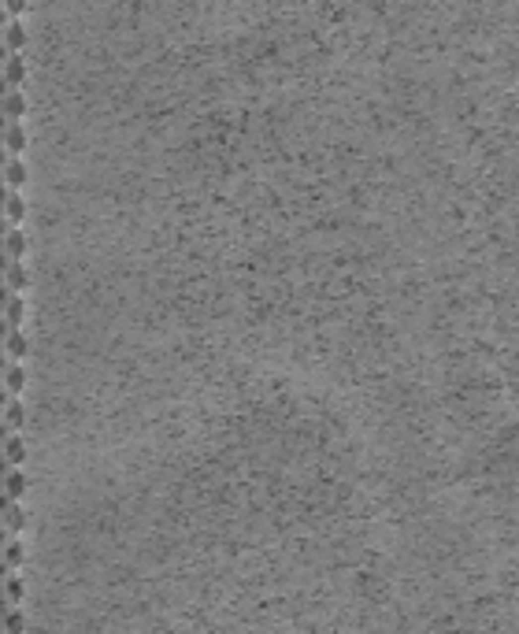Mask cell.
<instances>
[{"instance_id":"52a82bcc","label":"cell","mask_w":519,"mask_h":634,"mask_svg":"<svg viewBox=\"0 0 519 634\" xmlns=\"http://www.w3.org/2000/svg\"><path fill=\"white\" fill-rule=\"evenodd\" d=\"M7 445H11V464L19 467L22 460H26V456H22V442H19V438H11V442H7Z\"/></svg>"},{"instance_id":"9c48e42d","label":"cell","mask_w":519,"mask_h":634,"mask_svg":"<svg viewBox=\"0 0 519 634\" xmlns=\"http://www.w3.org/2000/svg\"><path fill=\"white\" fill-rule=\"evenodd\" d=\"M7 178H11L15 186H22V182H26V171H22V163H11V171H7Z\"/></svg>"},{"instance_id":"5b68a950","label":"cell","mask_w":519,"mask_h":634,"mask_svg":"<svg viewBox=\"0 0 519 634\" xmlns=\"http://www.w3.org/2000/svg\"><path fill=\"white\" fill-rule=\"evenodd\" d=\"M7 37H11V49H15V52H19L22 45H26V34H22V26H19V22H11V34H7Z\"/></svg>"},{"instance_id":"277c9868","label":"cell","mask_w":519,"mask_h":634,"mask_svg":"<svg viewBox=\"0 0 519 634\" xmlns=\"http://www.w3.org/2000/svg\"><path fill=\"white\" fill-rule=\"evenodd\" d=\"M7 112H11V115H22V112H26V100H22V93H11V97H7Z\"/></svg>"},{"instance_id":"8fae6325","label":"cell","mask_w":519,"mask_h":634,"mask_svg":"<svg viewBox=\"0 0 519 634\" xmlns=\"http://www.w3.org/2000/svg\"><path fill=\"white\" fill-rule=\"evenodd\" d=\"M26 349H30V345L19 338V334H15V338H11V352H15V356H26Z\"/></svg>"},{"instance_id":"3957f363","label":"cell","mask_w":519,"mask_h":634,"mask_svg":"<svg viewBox=\"0 0 519 634\" xmlns=\"http://www.w3.org/2000/svg\"><path fill=\"white\" fill-rule=\"evenodd\" d=\"M26 286H30V278H26V271H22V267H19V263H15V267H11V289H26Z\"/></svg>"},{"instance_id":"4fadbf2b","label":"cell","mask_w":519,"mask_h":634,"mask_svg":"<svg viewBox=\"0 0 519 634\" xmlns=\"http://www.w3.org/2000/svg\"><path fill=\"white\" fill-rule=\"evenodd\" d=\"M7 386H11V389H19V386H22V371H19V367H15V371L7 375Z\"/></svg>"},{"instance_id":"9a60e30c","label":"cell","mask_w":519,"mask_h":634,"mask_svg":"<svg viewBox=\"0 0 519 634\" xmlns=\"http://www.w3.org/2000/svg\"><path fill=\"white\" fill-rule=\"evenodd\" d=\"M11 423H15V427L22 423V408H19V404H11Z\"/></svg>"},{"instance_id":"30bf717a","label":"cell","mask_w":519,"mask_h":634,"mask_svg":"<svg viewBox=\"0 0 519 634\" xmlns=\"http://www.w3.org/2000/svg\"><path fill=\"white\" fill-rule=\"evenodd\" d=\"M7 145H11V148H15V152H19V148H22V145H26V137H22V130H19V127H15V130H11V134H7Z\"/></svg>"},{"instance_id":"7a4b0ae2","label":"cell","mask_w":519,"mask_h":634,"mask_svg":"<svg viewBox=\"0 0 519 634\" xmlns=\"http://www.w3.org/2000/svg\"><path fill=\"white\" fill-rule=\"evenodd\" d=\"M7 493H11V501H19L22 493H26V475H22V471H11V490H7Z\"/></svg>"},{"instance_id":"6da1fadb","label":"cell","mask_w":519,"mask_h":634,"mask_svg":"<svg viewBox=\"0 0 519 634\" xmlns=\"http://www.w3.org/2000/svg\"><path fill=\"white\" fill-rule=\"evenodd\" d=\"M7 245H11V256H15V260H22V253H26V238H22L19 230L7 234Z\"/></svg>"},{"instance_id":"5bb4252c","label":"cell","mask_w":519,"mask_h":634,"mask_svg":"<svg viewBox=\"0 0 519 634\" xmlns=\"http://www.w3.org/2000/svg\"><path fill=\"white\" fill-rule=\"evenodd\" d=\"M7 208H11V215H15V223H19V219H22V200H19V197H11V204H7Z\"/></svg>"},{"instance_id":"ba28073f","label":"cell","mask_w":519,"mask_h":634,"mask_svg":"<svg viewBox=\"0 0 519 634\" xmlns=\"http://www.w3.org/2000/svg\"><path fill=\"white\" fill-rule=\"evenodd\" d=\"M7 78H11V85H19V82H22V60H19V56L11 60V70H7Z\"/></svg>"},{"instance_id":"2e32d148","label":"cell","mask_w":519,"mask_h":634,"mask_svg":"<svg viewBox=\"0 0 519 634\" xmlns=\"http://www.w3.org/2000/svg\"><path fill=\"white\" fill-rule=\"evenodd\" d=\"M7 4L15 7V15H22V0H7Z\"/></svg>"},{"instance_id":"8992f818","label":"cell","mask_w":519,"mask_h":634,"mask_svg":"<svg viewBox=\"0 0 519 634\" xmlns=\"http://www.w3.org/2000/svg\"><path fill=\"white\" fill-rule=\"evenodd\" d=\"M7 512H11V515H7V523H11V530H19V527H22V515H26V512H22V508L15 505V501H11V508H7Z\"/></svg>"},{"instance_id":"7c38bea8","label":"cell","mask_w":519,"mask_h":634,"mask_svg":"<svg viewBox=\"0 0 519 634\" xmlns=\"http://www.w3.org/2000/svg\"><path fill=\"white\" fill-rule=\"evenodd\" d=\"M7 564H15V568L22 564V549H19V545H11V549H7Z\"/></svg>"}]
</instances>
